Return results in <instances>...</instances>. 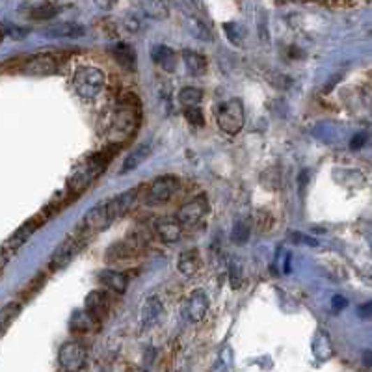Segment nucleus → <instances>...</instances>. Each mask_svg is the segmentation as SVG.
I'll return each instance as SVG.
<instances>
[{
	"mask_svg": "<svg viewBox=\"0 0 372 372\" xmlns=\"http://www.w3.org/2000/svg\"><path fill=\"white\" fill-rule=\"evenodd\" d=\"M60 64L61 61L58 56L43 52V54H34L27 58V61L22 64V71L27 75H36V77H49V75L58 73Z\"/></svg>",
	"mask_w": 372,
	"mask_h": 372,
	"instance_id": "nucleus-7",
	"label": "nucleus"
},
{
	"mask_svg": "<svg viewBox=\"0 0 372 372\" xmlns=\"http://www.w3.org/2000/svg\"><path fill=\"white\" fill-rule=\"evenodd\" d=\"M106 75L103 69L95 66L78 67L73 75V88L78 97L82 99H95L99 97L103 88H105Z\"/></svg>",
	"mask_w": 372,
	"mask_h": 372,
	"instance_id": "nucleus-2",
	"label": "nucleus"
},
{
	"mask_svg": "<svg viewBox=\"0 0 372 372\" xmlns=\"http://www.w3.org/2000/svg\"><path fill=\"white\" fill-rule=\"evenodd\" d=\"M367 142V136L365 134H356L354 138H352L350 142V147L352 149H359V147H363V144Z\"/></svg>",
	"mask_w": 372,
	"mask_h": 372,
	"instance_id": "nucleus-35",
	"label": "nucleus"
},
{
	"mask_svg": "<svg viewBox=\"0 0 372 372\" xmlns=\"http://www.w3.org/2000/svg\"><path fill=\"white\" fill-rule=\"evenodd\" d=\"M97 278L106 289L114 290L117 295H123L128 287V278L123 272H117V270H103Z\"/></svg>",
	"mask_w": 372,
	"mask_h": 372,
	"instance_id": "nucleus-15",
	"label": "nucleus"
},
{
	"mask_svg": "<svg viewBox=\"0 0 372 372\" xmlns=\"http://www.w3.org/2000/svg\"><path fill=\"white\" fill-rule=\"evenodd\" d=\"M151 155V144L149 142H145V144H140L138 147L134 151H131L127 155V158L123 161V168L119 170V173L121 175H125V173L133 172V170H136V168H140L142 164H144L147 158H149Z\"/></svg>",
	"mask_w": 372,
	"mask_h": 372,
	"instance_id": "nucleus-14",
	"label": "nucleus"
},
{
	"mask_svg": "<svg viewBox=\"0 0 372 372\" xmlns=\"http://www.w3.org/2000/svg\"><path fill=\"white\" fill-rule=\"evenodd\" d=\"M114 222L110 216V211H108V205L105 203H99L95 205L91 211L86 212V216L82 218V222L78 223V233L84 235L86 239H91L94 235H97L99 231L106 229L110 223Z\"/></svg>",
	"mask_w": 372,
	"mask_h": 372,
	"instance_id": "nucleus-5",
	"label": "nucleus"
},
{
	"mask_svg": "<svg viewBox=\"0 0 372 372\" xmlns=\"http://www.w3.org/2000/svg\"><path fill=\"white\" fill-rule=\"evenodd\" d=\"M136 198H138V188H133L127 190V192H123L121 195H116V198H112V200L106 201L112 220H117V218H121L125 212L131 211V207L134 205Z\"/></svg>",
	"mask_w": 372,
	"mask_h": 372,
	"instance_id": "nucleus-11",
	"label": "nucleus"
},
{
	"mask_svg": "<svg viewBox=\"0 0 372 372\" xmlns=\"http://www.w3.org/2000/svg\"><path fill=\"white\" fill-rule=\"evenodd\" d=\"M357 315L362 318H371L372 317V302H367V304H363L357 309Z\"/></svg>",
	"mask_w": 372,
	"mask_h": 372,
	"instance_id": "nucleus-34",
	"label": "nucleus"
},
{
	"mask_svg": "<svg viewBox=\"0 0 372 372\" xmlns=\"http://www.w3.org/2000/svg\"><path fill=\"white\" fill-rule=\"evenodd\" d=\"M184 117H186L192 125H198V127H201V125L205 123V117H203V112H201L200 106H188V108H184Z\"/></svg>",
	"mask_w": 372,
	"mask_h": 372,
	"instance_id": "nucleus-30",
	"label": "nucleus"
},
{
	"mask_svg": "<svg viewBox=\"0 0 372 372\" xmlns=\"http://www.w3.org/2000/svg\"><path fill=\"white\" fill-rule=\"evenodd\" d=\"M200 255H198V250H186L181 253L177 261L179 272L186 276V278H192L200 270Z\"/></svg>",
	"mask_w": 372,
	"mask_h": 372,
	"instance_id": "nucleus-23",
	"label": "nucleus"
},
{
	"mask_svg": "<svg viewBox=\"0 0 372 372\" xmlns=\"http://www.w3.org/2000/svg\"><path fill=\"white\" fill-rule=\"evenodd\" d=\"M112 156H114V153H108V151H101V153H95V155L89 156L86 164L78 166L77 172L73 173V177L69 179V183H67L69 192L77 198V194L88 188L89 184L105 172L106 164L112 161Z\"/></svg>",
	"mask_w": 372,
	"mask_h": 372,
	"instance_id": "nucleus-1",
	"label": "nucleus"
},
{
	"mask_svg": "<svg viewBox=\"0 0 372 372\" xmlns=\"http://www.w3.org/2000/svg\"><path fill=\"white\" fill-rule=\"evenodd\" d=\"M60 10L61 6L54 4V2H43V4L34 6L28 15H30V19H34V21H49V19L58 15Z\"/></svg>",
	"mask_w": 372,
	"mask_h": 372,
	"instance_id": "nucleus-25",
	"label": "nucleus"
},
{
	"mask_svg": "<svg viewBox=\"0 0 372 372\" xmlns=\"http://www.w3.org/2000/svg\"><path fill=\"white\" fill-rule=\"evenodd\" d=\"M183 61L186 71H188L192 77H203L207 69H209V61H207L205 56L195 52V50H183Z\"/></svg>",
	"mask_w": 372,
	"mask_h": 372,
	"instance_id": "nucleus-17",
	"label": "nucleus"
},
{
	"mask_svg": "<svg viewBox=\"0 0 372 372\" xmlns=\"http://www.w3.org/2000/svg\"><path fill=\"white\" fill-rule=\"evenodd\" d=\"M151 58L164 71H175V67H177V54H175V50L166 47V45H155L151 50Z\"/></svg>",
	"mask_w": 372,
	"mask_h": 372,
	"instance_id": "nucleus-16",
	"label": "nucleus"
},
{
	"mask_svg": "<svg viewBox=\"0 0 372 372\" xmlns=\"http://www.w3.org/2000/svg\"><path fill=\"white\" fill-rule=\"evenodd\" d=\"M99 318L94 317L91 313L84 307V311H75L71 317V329L73 332H91L99 326Z\"/></svg>",
	"mask_w": 372,
	"mask_h": 372,
	"instance_id": "nucleus-22",
	"label": "nucleus"
},
{
	"mask_svg": "<svg viewBox=\"0 0 372 372\" xmlns=\"http://www.w3.org/2000/svg\"><path fill=\"white\" fill-rule=\"evenodd\" d=\"M346 306H348V300H346L345 296H339V295L334 296V300H332V309H334L335 313L343 311Z\"/></svg>",
	"mask_w": 372,
	"mask_h": 372,
	"instance_id": "nucleus-32",
	"label": "nucleus"
},
{
	"mask_svg": "<svg viewBox=\"0 0 372 372\" xmlns=\"http://www.w3.org/2000/svg\"><path fill=\"white\" fill-rule=\"evenodd\" d=\"M4 36H6V38L15 39V41H21V39H24L28 36V30H27V28L11 27V24H6V27H4Z\"/></svg>",
	"mask_w": 372,
	"mask_h": 372,
	"instance_id": "nucleus-31",
	"label": "nucleus"
},
{
	"mask_svg": "<svg viewBox=\"0 0 372 372\" xmlns=\"http://www.w3.org/2000/svg\"><path fill=\"white\" fill-rule=\"evenodd\" d=\"M84 307H86L94 317H97L101 320V318L108 313V295H106L105 290H94V292H89L88 298H86V306Z\"/></svg>",
	"mask_w": 372,
	"mask_h": 372,
	"instance_id": "nucleus-21",
	"label": "nucleus"
},
{
	"mask_svg": "<svg viewBox=\"0 0 372 372\" xmlns=\"http://www.w3.org/2000/svg\"><path fill=\"white\" fill-rule=\"evenodd\" d=\"M95 4H97V8H101V10H112L114 6H116V0H94Z\"/></svg>",
	"mask_w": 372,
	"mask_h": 372,
	"instance_id": "nucleus-36",
	"label": "nucleus"
},
{
	"mask_svg": "<svg viewBox=\"0 0 372 372\" xmlns=\"http://www.w3.org/2000/svg\"><path fill=\"white\" fill-rule=\"evenodd\" d=\"M240 268H237V265H231V287L239 289L240 287Z\"/></svg>",
	"mask_w": 372,
	"mask_h": 372,
	"instance_id": "nucleus-33",
	"label": "nucleus"
},
{
	"mask_svg": "<svg viewBox=\"0 0 372 372\" xmlns=\"http://www.w3.org/2000/svg\"><path fill=\"white\" fill-rule=\"evenodd\" d=\"M88 240L89 239H86V237L78 233V231H75L71 237H67V239L56 248L52 257H50L49 262L50 270H61V268H66L67 265L75 259V255H77L78 251L82 250V246L86 244Z\"/></svg>",
	"mask_w": 372,
	"mask_h": 372,
	"instance_id": "nucleus-4",
	"label": "nucleus"
},
{
	"mask_svg": "<svg viewBox=\"0 0 372 372\" xmlns=\"http://www.w3.org/2000/svg\"><path fill=\"white\" fill-rule=\"evenodd\" d=\"M207 211H209V201H207L205 195H198V198H194V200L181 207L177 218L183 225L192 228V225H198L203 220Z\"/></svg>",
	"mask_w": 372,
	"mask_h": 372,
	"instance_id": "nucleus-9",
	"label": "nucleus"
},
{
	"mask_svg": "<svg viewBox=\"0 0 372 372\" xmlns=\"http://www.w3.org/2000/svg\"><path fill=\"white\" fill-rule=\"evenodd\" d=\"M244 106L240 99H229L216 108L218 127L228 134H239L244 127Z\"/></svg>",
	"mask_w": 372,
	"mask_h": 372,
	"instance_id": "nucleus-3",
	"label": "nucleus"
},
{
	"mask_svg": "<svg viewBox=\"0 0 372 372\" xmlns=\"http://www.w3.org/2000/svg\"><path fill=\"white\" fill-rule=\"evenodd\" d=\"M140 6H142L145 15L151 17V19H156V21H162V19L170 17L168 0H140Z\"/></svg>",
	"mask_w": 372,
	"mask_h": 372,
	"instance_id": "nucleus-24",
	"label": "nucleus"
},
{
	"mask_svg": "<svg viewBox=\"0 0 372 372\" xmlns=\"http://www.w3.org/2000/svg\"><path fill=\"white\" fill-rule=\"evenodd\" d=\"M207 313H209V298H207L205 290H194L186 304V315L192 322H201Z\"/></svg>",
	"mask_w": 372,
	"mask_h": 372,
	"instance_id": "nucleus-12",
	"label": "nucleus"
},
{
	"mask_svg": "<svg viewBox=\"0 0 372 372\" xmlns=\"http://www.w3.org/2000/svg\"><path fill=\"white\" fill-rule=\"evenodd\" d=\"M156 235L161 237L164 242H177L181 239V233H183V223L177 216H164L161 220H156L155 223Z\"/></svg>",
	"mask_w": 372,
	"mask_h": 372,
	"instance_id": "nucleus-10",
	"label": "nucleus"
},
{
	"mask_svg": "<svg viewBox=\"0 0 372 372\" xmlns=\"http://www.w3.org/2000/svg\"><path fill=\"white\" fill-rule=\"evenodd\" d=\"M86 30L84 27L77 24V22H58V24H52V27L47 28L45 36L47 38H82Z\"/></svg>",
	"mask_w": 372,
	"mask_h": 372,
	"instance_id": "nucleus-18",
	"label": "nucleus"
},
{
	"mask_svg": "<svg viewBox=\"0 0 372 372\" xmlns=\"http://www.w3.org/2000/svg\"><path fill=\"white\" fill-rule=\"evenodd\" d=\"M250 233H251L250 225H246L244 222L235 223L233 233H231V240H233L235 244L244 246L246 242H248V240H250Z\"/></svg>",
	"mask_w": 372,
	"mask_h": 372,
	"instance_id": "nucleus-28",
	"label": "nucleus"
},
{
	"mask_svg": "<svg viewBox=\"0 0 372 372\" xmlns=\"http://www.w3.org/2000/svg\"><path fill=\"white\" fill-rule=\"evenodd\" d=\"M162 315H164V307H162L161 300L156 296H151V298L144 302V306H142V324L145 328L155 326L162 318Z\"/></svg>",
	"mask_w": 372,
	"mask_h": 372,
	"instance_id": "nucleus-19",
	"label": "nucleus"
},
{
	"mask_svg": "<svg viewBox=\"0 0 372 372\" xmlns=\"http://www.w3.org/2000/svg\"><path fill=\"white\" fill-rule=\"evenodd\" d=\"M112 56L116 58V61L123 69L127 71H136V61H138V54H136V49L133 45L128 43H117L112 47Z\"/></svg>",
	"mask_w": 372,
	"mask_h": 372,
	"instance_id": "nucleus-13",
	"label": "nucleus"
},
{
	"mask_svg": "<svg viewBox=\"0 0 372 372\" xmlns=\"http://www.w3.org/2000/svg\"><path fill=\"white\" fill-rule=\"evenodd\" d=\"M179 190V179L173 175H164V177H156L149 186L147 192V201L149 203H164V201L172 200V195Z\"/></svg>",
	"mask_w": 372,
	"mask_h": 372,
	"instance_id": "nucleus-8",
	"label": "nucleus"
},
{
	"mask_svg": "<svg viewBox=\"0 0 372 372\" xmlns=\"http://www.w3.org/2000/svg\"><path fill=\"white\" fill-rule=\"evenodd\" d=\"M313 354L318 362H328L334 356V345H332V337L326 332L318 329L315 339H313Z\"/></svg>",
	"mask_w": 372,
	"mask_h": 372,
	"instance_id": "nucleus-20",
	"label": "nucleus"
},
{
	"mask_svg": "<svg viewBox=\"0 0 372 372\" xmlns=\"http://www.w3.org/2000/svg\"><path fill=\"white\" fill-rule=\"evenodd\" d=\"M179 103L188 108V106H200V103L203 101V91L200 88H183L177 95Z\"/></svg>",
	"mask_w": 372,
	"mask_h": 372,
	"instance_id": "nucleus-27",
	"label": "nucleus"
},
{
	"mask_svg": "<svg viewBox=\"0 0 372 372\" xmlns=\"http://www.w3.org/2000/svg\"><path fill=\"white\" fill-rule=\"evenodd\" d=\"M86 362H88V350H86V346L82 343L69 341L60 348L58 363H60L61 371H82L86 367Z\"/></svg>",
	"mask_w": 372,
	"mask_h": 372,
	"instance_id": "nucleus-6",
	"label": "nucleus"
},
{
	"mask_svg": "<svg viewBox=\"0 0 372 372\" xmlns=\"http://www.w3.org/2000/svg\"><path fill=\"white\" fill-rule=\"evenodd\" d=\"M21 309H22V306L19 304V302H10V304H6V306L0 309V328H2V334L8 332L11 322L19 317Z\"/></svg>",
	"mask_w": 372,
	"mask_h": 372,
	"instance_id": "nucleus-26",
	"label": "nucleus"
},
{
	"mask_svg": "<svg viewBox=\"0 0 372 372\" xmlns=\"http://www.w3.org/2000/svg\"><path fill=\"white\" fill-rule=\"evenodd\" d=\"M190 34L195 36L198 39H203V41L211 39V34H209L207 27L198 19V17H190Z\"/></svg>",
	"mask_w": 372,
	"mask_h": 372,
	"instance_id": "nucleus-29",
	"label": "nucleus"
}]
</instances>
